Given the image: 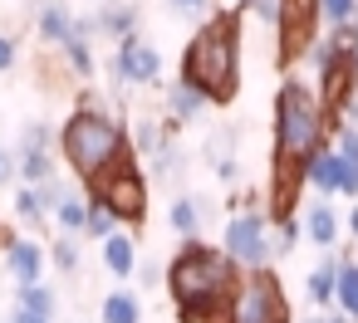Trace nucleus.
I'll return each mask as SVG.
<instances>
[{"label":"nucleus","instance_id":"nucleus-1","mask_svg":"<svg viewBox=\"0 0 358 323\" xmlns=\"http://www.w3.org/2000/svg\"><path fill=\"white\" fill-rule=\"evenodd\" d=\"M334 118L319 98L314 84L304 79H285L275 93V186H270V220L294 216L299 186H304V167L319 147H329Z\"/></svg>","mask_w":358,"mask_h":323},{"label":"nucleus","instance_id":"nucleus-2","mask_svg":"<svg viewBox=\"0 0 358 323\" xmlns=\"http://www.w3.org/2000/svg\"><path fill=\"white\" fill-rule=\"evenodd\" d=\"M241 264L206 240H182V250L167 264V294L177 303V323H221L236 289H241Z\"/></svg>","mask_w":358,"mask_h":323},{"label":"nucleus","instance_id":"nucleus-3","mask_svg":"<svg viewBox=\"0 0 358 323\" xmlns=\"http://www.w3.org/2000/svg\"><path fill=\"white\" fill-rule=\"evenodd\" d=\"M182 79L196 84L211 103H231L241 89V10H221L196 25L192 45L182 50Z\"/></svg>","mask_w":358,"mask_h":323},{"label":"nucleus","instance_id":"nucleus-4","mask_svg":"<svg viewBox=\"0 0 358 323\" xmlns=\"http://www.w3.org/2000/svg\"><path fill=\"white\" fill-rule=\"evenodd\" d=\"M59 152H64V162L74 167V176L84 186H94L103 172H113L123 157H133L123 123L108 108H84V103L59 123Z\"/></svg>","mask_w":358,"mask_h":323},{"label":"nucleus","instance_id":"nucleus-5","mask_svg":"<svg viewBox=\"0 0 358 323\" xmlns=\"http://www.w3.org/2000/svg\"><path fill=\"white\" fill-rule=\"evenodd\" d=\"M221 323H294L280 274L275 269H245L241 289H236V299H231V308H226Z\"/></svg>","mask_w":358,"mask_h":323},{"label":"nucleus","instance_id":"nucleus-6","mask_svg":"<svg viewBox=\"0 0 358 323\" xmlns=\"http://www.w3.org/2000/svg\"><path fill=\"white\" fill-rule=\"evenodd\" d=\"M89 196H99L118 216V225H143L148 220V172H143V162L138 157H123L113 172H103L89 186Z\"/></svg>","mask_w":358,"mask_h":323},{"label":"nucleus","instance_id":"nucleus-7","mask_svg":"<svg viewBox=\"0 0 358 323\" xmlns=\"http://www.w3.org/2000/svg\"><path fill=\"white\" fill-rule=\"evenodd\" d=\"M221 250L241 264V269H270L275 260V220L265 211H236L226 220Z\"/></svg>","mask_w":358,"mask_h":323},{"label":"nucleus","instance_id":"nucleus-8","mask_svg":"<svg viewBox=\"0 0 358 323\" xmlns=\"http://www.w3.org/2000/svg\"><path fill=\"white\" fill-rule=\"evenodd\" d=\"M319 0H280V25H275V35H280V64H294V59H304V50L319 40Z\"/></svg>","mask_w":358,"mask_h":323},{"label":"nucleus","instance_id":"nucleus-9","mask_svg":"<svg viewBox=\"0 0 358 323\" xmlns=\"http://www.w3.org/2000/svg\"><path fill=\"white\" fill-rule=\"evenodd\" d=\"M108 79H118V89H123V84H157V79H162V54H157V45H148L143 35L118 40L113 64H108Z\"/></svg>","mask_w":358,"mask_h":323},{"label":"nucleus","instance_id":"nucleus-10","mask_svg":"<svg viewBox=\"0 0 358 323\" xmlns=\"http://www.w3.org/2000/svg\"><path fill=\"white\" fill-rule=\"evenodd\" d=\"M64 181L55 176V181H40V186H20L15 191V216L20 220H30V225H45V220H55V206L64 201Z\"/></svg>","mask_w":358,"mask_h":323},{"label":"nucleus","instance_id":"nucleus-11","mask_svg":"<svg viewBox=\"0 0 358 323\" xmlns=\"http://www.w3.org/2000/svg\"><path fill=\"white\" fill-rule=\"evenodd\" d=\"M35 35L55 50H64L74 35H79V15L64 6V0H45V6L35 10Z\"/></svg>","mask_w":358,"mask_h":323},{"label":"nucleus","instance_id":"nucleus-12","mask_svg":"<svg viewBox=\"0 0 358 323\" xmlns=\"http://www.w3.org/2000/svg\"><path fill=\"white\" fill-rule=\"evenodd\" d=\"M304 186H314L319 196H338V191H343V157H338L334 142L319 147V152L309 157V167H304Z\"/></svg>","mask_w":358,"mask_h":323},{"label":"nucleus","instance_id":"nucleus-13","mask_svg":"<svg viewBox=\"0 0 358 323\" xmlns=\"http://www.w3.org/2000/svg\"><path fill=\"white\" fill-rule=\"evenodd\" d=\"M206 108H211V98H206L196 84H187V79L167 84V123H172V128H187V123H196Z\"/></svg>","mask_w":358,"mask_h":323},{"label":"nucleus","instance_id":"nucleus-14","mask_svg":"<svg viewBox=\"0 0 358 323\" xmlns=\"http://www.w3.org/2000/svg\"><path fill=\"white\" fill-rule=\"evenodd\" d=\"M138 20H143V10L133 6V0H103L99 15H94L99 35H108L113 45H118V40H128V35H138Z\"/></svg>","mask_w":358,"mask_h":323},{"label":"nucleus","instance_id":"nucleus-15","mask_svg":"<svg viewBox=\"0 0 358 323\" xmlns=\"http://www.w3.org/2000/svg\"><path fill=\"white\" fill-rule=\"evenodd\" d=\"M206 216H211V201H206V196H177L172 211H167V225H172L182 240H201Z\"/></svg>","mask_w":358,"mask_h":323},{"label":"nucleus","instance_id":"nucleus-16","mask_svg":"<svg viewBox=\"0 0 358 323\" xmlns=\"http://www.w3.org/2000/svg\"><path fill=\"white\" fill-rule=\"evenodd\" d=\"M6 269H10L15 284H40V274H45V245L40 240H15L6 250Z\"/></svg>","mask_w":358,"mask_h":323},{"label":"nucleus","instance_id":"nucleus-17","mask_svg":"<svg viewBox=\"0 0 358 323\" xmlns=\"http://www.w3.org/2000/svg\"><path fill=\"white\" fill-rule=\"evenodd\" d=\"M338 230H343V220H338V211H334L329 201H314V206L304 211V235H309V245L334 250V245H338Z\"/></svg>","mask_w":358,"mask_h":323},{"label":"nucleus","instance_id":"nucleus-18","mask_svg":"<svg viewBox=\"0 0 358 323\" xmlns=\"http://www.w3.org/2000/svg\"><path fill=\"white\" fill-rule=\"evenodd\" d=\"M103 269L113 274V279H128V274H138V245H133V235L128 230H113L108 240H103Z\"/></svg>","mask_w":358,"mask_h":323},{"label":"nucleus","instance_id":"nucleus-19","mask_svg":"<svg viewBox=\"0 0 358 323\" xmlns=\"http://www.w3.org/2000/svg\"><path fill=\"white\" fill-rule=\"evenodd\" d=\"M89 35H99L94 15H84V20H79V35H74V40L59 50V54H64V64H69L79 79H94V45H89Z\"/></svg>","mask_w":358,"mask_h":323},{"label":"nucleus","instance_id":"nucleus-20","mask_svg":"<svg viewBox=\"0 0 358 323\" xmlns=\"http://www.w3.org/2000/svg\"><path fill=\"white\" fill-rule=\"evenodd\" d=\"M334 147H338V157H343V191H338V196L358 201V128L338 123V128H334Z\"/></svg>","mask_w":358,"mask_h":323},{"label":"nucleus","instance_id":"nucleus-21","mask_svg":"<svg viewBox=\"0 0 358 323\" xmlns=\"http://www.w3.org/2000/svg\"><path fill=\"white\" fill-rule=\"evenodd\" d=\"M338 269H343V260H319L314 269H309V279H304V294H309V303H334L338 299Z\"/></svg>","mask_w":358,"mask_h":323},{"label":"nucleus","instance_id":"nucleus-22","mask_svg":"<svg viewBox=\"0 0 358 323\" xmlns=\"http://www.w3.org/2000/svg\"><path fill=\"white\" fill-rule=\"evenodd\" d=\"M99 323H143V303H138V294H128V289L103 294V303H99Z\"/></svg>","mask_w":358,"mask_h":323},{"label":"nucleus","instance_id":"nucleus-23","mask_svg":"<svg viewBox=\"0 0 358 323\" xmlns=\"http://www.w3.org/2000/svg\"><path fill=\"white\" fill-rule=\"evenodd\" d=\"M15 172L25 176V186L55 181V152H30V147H15Z\"/></svg>","mask_w":358,"mask_h":323},{"label":"nucleus","instance_id":"nucleus-24","mask_svg":"<svg viewBox=\"0 0 358 323\" xmlns=\"http://www.w3.org/2000/svg\"><path fill=\"white\" fill-rule=\"evenodd\" d=\"M55 225H59L64 235H84V230H89V196L64 191V201L55 206Z\"/></svg>","mask_w":358,"mask_h":323},{"label":"nucleus","instance_id":"nucleus-25","mask_svg":"<svg viewBox=\"0 0 358 323\" xmlns=\"http://www.w3.org/2000/svg\"><path fill=\"white\" fill-rule=\"evenodd\" d=\"M15 308H30V313H45L55 318V289L40 279V284H15Z\"/></svg>","mask_w":358,"mask_h":323},{"label":"nucleus","instance_id":"nucleus-26","mask_svg":"<svg viewBox=\"0 0 358 323\" xmlns=\"http://www.w3.org/2000/svg\"><path fill=\"white\" fill-rule=\"evenodd\" d=\"M353 323H358V264L353 260H343V269H338V299H334Z\"/></svg>","mask_w":358,"mask_h":323},{"label":"nucleus","instance_id":"nucleus-27","mask_svg":"<svg viewBox=\"0 0 358 323\" xmlns=\"http://www.w3.org/2000/svg\"><path fill=\"white\" fill-rule=\"evenodd\" d=\"M319 15H324V25H334V30L358 25V0H319Z\"/></svg>","mask_w":358,"mask_h":323},{"label":"nucleus","instance_id":"nucleus-28","mask_svg":"<svg viewBox=\"0 0 358 323\" xmlns=\"http://www.w3.org/2000/svg\"><path fill=\"white\" fill-rule=\"evenodd\" d=\"M113 230H118V216H113V211H108L99 196H89V230H84V235H94V240H108Z\"/></svg>","mask_w":358,"mask_h":323},{"label":"nucleus","instance_id":"nucleus-29","mask_svg":"<svg viewBox=\"0 0 358 323\" xmlns=\"http://www.w3.org/2000/svg\"><path fill=\"white\" fill-rule=\"evenodd\" d=\"M50 260H55L59 274H79V260H84V255H79V240H74V235L55 240V245H50Z\"/></svg>","mask_w":358,"mask_h":323},{"label":"nucleus","instance_id":"nucleus-30","mask_svg":"<svg viewBox=\"0 0 358 323\" xmlns=\"http://www.w3.org/2000/svg\"><path fill=\"white\" fill-rule=\"evenodd\" d=\"M299 240H304V220H294V216L275 220V255H289Z\"/></svg>","mask_w":358,"mask_h":323},{"label":"nucleus","instance_id":"nucleus-31","mask_svg":"<svg viewBox=\"0 0 358 323\" xmlns=\"http://www.w3.org/2000/svg\"><path fill=\"white\" fill-rule=\"evenodd\" d=\"M167 6L182 20H211V0H167Z\"/></svg>","mask_w":358,"mask_h":323},{"label":"nucleus","instance_id":"nucleus-32","mask_svg":"<svg viewBox=\"0 0 358 323\" xmlns=\"http://www.w3.org/2000/svg\"><path fill=\"white\" fill-rule=\"evenodd\" d=\"M15 59H20L15 40H10V35H0V74H6V69H15Z\"/></svg>","mask_w":358,"mask_h":323},{"label":"nucleus","instance_id":"nucleus-33","mask_svg":"<svg viewBox=\"0 0 358 323\" xmlns=\"http://www.w3.org/2000/svg\"><path fill=\"white\" fill-rule=\"evenodd\" d=\"M157 279H167V269H162L157 260H148V264H138V284H148V289H152Z\"/></svg>","mask_w":358,"mask_h":323},{"label":"nucleus","instance_id":"nucleus-34","mask_svg":"<svg viewBox=\"0 0 358 323\" xmlns=\"http://www.w3.org/2000/svg\"><path fill=\"white\" fill-rule=\"evenodd\" d=\"M10 176H15V152H10L6 142H0V186H6Z\"/></svg>","mask_w":358,"mask_h":323},{"label":"nucleus","instance_id":"nucleus-35","mask_svg":"<svg viewBox=\"0 0 358 323\" xmlns=\"http://www.w3.org/2000/svg\"><path fill=\"white\" fill-rule=\"evenodd\" d=\"M6 323H55V318H45V313H30V308H15Z\"/></svg>","mask_w":358,"mask_h":323},{"label":"nucleus","instance_id":"nucleus-36","mask_svg":"<svg viewBox=\"0 0 358 323\" xmlns=\"http://www.w3.org/2000/svg\"><path fill=\"white\" fill-rule=\"evenodd\" d=\"M15 240H20V235H15V230H10V225H6V220H0V255H6V250H10V245H15Z\"/></svg>","mask_w":358,"mask_h":323},{"label":"nucleus","instance_id":"nucleus-37","mask_svg":"<svg viewBox=\"0 0 358 323\" xmlns=\"http://www.w3.org/2000/svg\"><path fill=\"white\" fill-rule=\"evenodd\" d=\"M324 323H353V318H348V313L338 308V313H324Z\"/></svg>","mask_w":358,"mask_h":323},{"label":"nucleus","instance_id":"nucleus-38","mask_svg":"<svg viewBox=\"0 0 358 323\" xmlns=\"http://www.w3.org/2000/svg\"><path fill=\"white\" fill-rule=\"evenodd\" d=\"M348 230H353V240H358V206L348 211Z\"/></svg>","mask_w":358,"mask_h":323},{"label":"nucleus","instance_id":"nucleus-39","mask_svg":"<svg viewBox=\"0 0 358 323\" xmlns=\"http://www.w3.org/2000/svg\"><path fill=\"white\" fill-rule=\"evenodd\" d=\"M245 6H250V0H241V6H236V10H245Z\"/></svg>","mask_w":358,"mask_h":323}]
</instances>
